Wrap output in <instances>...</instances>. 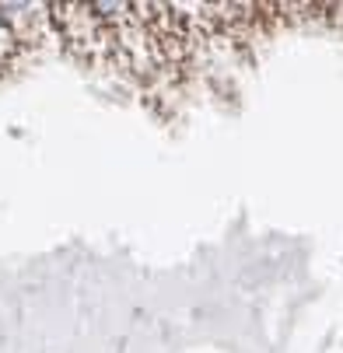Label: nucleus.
<instances>
[{"label": "nucleus", "instance_id": "nucleus-1", "mask_svg": "<svg viewBox=\"0 0 343 353\" xmlns=\"http://www.w3.org/2000/svg\"><path fill=\"white\" fill-rule=\"evenodd\" d=\"M329 11H336V14H333V18H336V21H340V25H343V4H329Z\"/></svg>", "mask_w": 343, "mask_h": 353}]
</instances>
